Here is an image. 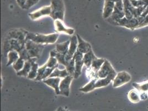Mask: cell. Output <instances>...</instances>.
<instances>
[{
  "label": "cell",
  "mask_w": 148,
  "mask_h": 111,
  "mask_svg": "<svg viewBox=\"0 0 148 111\" xmlns=\"http://www.w3.org/2000/svg\"><path fill=\"white\" fill-rule=\"evenodd\" d=\"M69 74L68 73L66 69H60L58 68H56L54 71L52 72V74L50 76L49 78L51 77H59V78H65L69 76Z\"/></svg>",
  "instance_id": "7402d4cb"
},
{
  "label": "cell",
  "mask_w": 148,
  "mask_h": 111,
  "mask_svg": "<svg viewBox=\"0 0 148 111\" xmlns=\"http://www.w3.org/2000/svg\"><path fill=\"white\" fill-rule=\"evenodd\" d=\"M51 7H43L34 12L31 13L29 16L32 19L36 20L44 16H50L51 15Z\"/></svg>",
  "instance_id": "30bf717a"
},
{
  "label": "cell",
  "mask_w": 148,
  "mask_h": 111,
  "mask_svg": "<svg viewBox=\"0 0 148 111\" xmlns=\"http://www.w3.org/2000/svg\"><path fill=\"white\" fill-rule=\"evenodd\" d=\"M105 60H106L104 58H99L97 57L93 61L91 66V68H92L94 71H95L97 74L98 71L104 63Z\"/></svg>",
  "instance_id": "d4e9b609"
},
{
  "label": "cell",
  "mask_w": 148,
  "mask_h": 111,
  "mask_svg": "<svg viewBox=\"0 0 148 111\" xmlns=\"http://www.w3.org/2000/svg\"><path fill=\"white\" fill-rule=\"evenodd\" d=\"M76 36L78 40V46L77 51L84 55L92 49L90 43L85 41L79 35H77Z\"/></svg>",
  "instance_id": "7c38bea8"
},
{
  "label": "cell",
  "mask_w": 148,
  "mask_h": 111,
  "mask_svg": "<svg viewBox=\"0 0 148 111\" xmlns=\"http://www.w3.org/2000/svg\"><path fill=\"white\" fill-rule=\"evenodd\" d=\"M56 111H66L64 108H63L62 107H59V108H58V109L56 110Z\"/></svg>",
  "instance_id": "e575fe53"
},
{
  "label": "cell",
  "mask_w": 148,
  "mask_h": 111,
  "mask_svg": "<svg viewBox=\"0 0 148 111\" xmlns=\"http://www.w3.org/2000/svg\"><path fill=\"white\" fill-rule=\"evenodd\" d=\"M117 74H116V72L110 74L107 77L104 78H99V80H97L96 82V88H99L108 86L110 83L111 81H113L114 79Z\"/></svg>",
  "instance_id": "5bb4252c"
},
{
  "label": "cell",
  "mask_w": 148,
  "mask_h": 111,
  "mask_svg": "<svg viewBox=\"0 0 148 111\" xmlns=\"http://www.w3.org/2000/svg\"><path fill=\"white\" fill-rule=\"evenodd\" d=\"M73 77L69 75L61 80L59 85L60 94L68 97L70 94V86Z\"/></svg>",
  "instance_id": "52a82bcc"
},
{
  "label": "cell",
  "mask_w": 148,
  "mask_h": 111,
  "mask_svg": "<svg viewBox=\"0 0 148 111\" xmlns=\"http://www.w3.org/2000/svg\"><path fill=\"white\" fill-rule=\"evenodd\" d=\"M131 80V76L128 72L122 71L118 73L113 80V87H119L127 83Z\"/></svg>",
  "instance_id": "5b68a950"
},
{
  "label": "cell",
  "mask_w": 148,
  "mask_h": 111,
  "mask_svg": "<svg viewBox=\"0 0 148 111\" xmlns=\"http://www.w3.org/2000/svg\"><path fill=\"white\" fill-rule=\"evenodd\" d=\"M128 97L130 101L134 103H138L141 100L140 97V94H139V92L137 90L136 91L133 89L130 91L128 94Z\"/></svg>",
  "instance_id": "603a6c76"
},
{
  "label": "cell",
  "mask_w": 148,
  "mask_h": 111,
  "mask_svg": "<svg viewBox=\"0 0 148 111\" xmlns=\"http://www.w3.org/2000/svg\"><path fill=\"white\" fill-rule=\"evenodd\" d=\"M140 97L141 100H145L146 99H148L147 93L141 92V94H140Z\"/></svg>",
  "instance_id": "d6a6232c"
},
{
  "label": "cell",
  "mask_w": 148,
  "mask_h": 111,
  "mask_svg": "<svg viewBox=\"0 0 148 111\" xmlns=\"http://www.w3.org/2000/svg\"><path fill=\"white\" fill-rule=\"evenodd\" d=\"M32 68V61L31 59L25 61V66L23 69L18 72H17V74L19 76L28 77L29 73L31 71Z\"/></svg>",
  "instance_id": "ffe728a7"
},
{
  "label": "cell",
  "mask_w": 148,
  "mask_h": 111,
  "mask_svg": "<svg viewBox=\"0 0 148 111\" xmlns=\"http://www.w3.org/2000/svg\"><path fill=\"white\" fill-rule=\"evenodd\" d=\"M133 86L138 92H148V81L140 83H134L133 84Z\"/></svg>",
  "instance_id": "484cf974"
},
{
  "label": "cell",
  "mask_w": 148,
  "mask_h": 111,
  "mask_svg": "<svg viewBox=\"0 0 148 111\" xmlns=\"http://www.w3.org/2000/svg\"><path fill=\"white\" fill-rule=\"evenodd\" d=\"M25 61L23 59L19 58L18 60L14 62L12 65L13 68L17 72H18L21 71L25 66Z\"/></svg>",
  "instance_id": "83f0119b"
},
{
  "label": "cell",
  "mask_w": 148,
  "mask_h": 111,
  "mask_svg": "<svg viewBox=\"0 0 148 111\" xmlns=\"http://www.w3.org/2000/svg\"><path fill=\"white\" fill-rule=\"evenodd\" d=\"M148 25V14H147L145 16H144V22L142 23L141 25H139L137 28H141L143 27H144L145 26H147Z\"/></svg>",
  "instance_id": "1f68e13d"
},
{
  "label": "cell",
  "mask_w": 148,
  "mask_h": 111,
  "mask_svg": "<svg viewBox=\"0 0 148 111\" xmlns=\"http://www.w3.org/2000/svg\"><path fill=\"white\" fill-rule=\"evenodd\" d=\"M56 30L58 32H64L69 35H72L74 33V30L71 28H67L62 24L61 20L57 19L55 21Z\"/></svg>",
  "instance_id": "9a60e30c"
},
{
  "label": "cell",
  "mask_w": 148,
  "mask_h": 111,
  "mask_svg": "<svg viewBox=\"0 0 148 111\" xmlns=\"http://www.w3.org/2000/svg\"><path fill=\"white\" fill-rule=\"evenodd\" d=\"M19 58L23 59V60H25V61L29 60V59H31L29 56L28 55V53L27 51V49L25 47L23 49H22L19 52Z\"/></svg>",
  "instance_id": "4dcf8cb0"
},
{
  "label": "cell",
  "mask_w": 148,
  "mask_h": 111,
  "mask_svg": "<svg viewBox=\"0 0 148 111\" xmlns=\"http://www.w3.org/2000/svg\"><path fill=\"white\" fill-rule=\"evenodd\" d=\"M25 42L18 39L6 37L3 44V52L5 55L11 51L19 52L25 47Z\"/></svg>",
  "instance_id": "7a4b0ae2"
},
{
  "label": "cell",
  "mask_w": 148,
  "mask_h": 111,
  "mask_svg": "<svg viewBox=\"0 0 148 111\" xmlns=\"http://www.w3.org/2000/svg\"><path fill=\"white\" fill-rule=\"evenodd\" d=\"M97 57L94 55L92 50L91 49L89 52L84 55L83 60L84 62V65L87 67H90L91 66V64L92 61Z\"/></svg>",
  "instance_id": "ac0fdd59"
},
{
  "label": "cell",
  "mask_w": 148,
  "mask_h": 111,
  "mask_svg": "<svg viewBox=\"0 0 148 111\" xmlns=\"http://www.w3.org/2000/svg\"><path fill=\"white\" fill-rule=\"evenodd\" d=\"M58 52L56 51V50H53L50 52V57H56V55L57 54Z\"/></svg>",
  "instance_id": "836d02e7"
},
{
  "label": "cell",
  "mask_w": 148,
  "mask_h": 111,
  "mask_svg": "<svg viewBox=\"0 0 148 111\" xmlns=\"http://www.w3.org/2000/svg\"><path fill=\"white\" fill-rule=\"evenodd\" d=\"M97 79H94L88 82L85 86L80 88V91L84 93H88L94 90L96 88V82Z\"/></svg>",
  "instance_id": "cb8c5ba5"
},
{
  "label": "cell",
  "mask_w": 148,
  "mask_h": 111,
  "mask_svg": "<svg viewBox=\"0 0 148 111\" xmlns=\"http://www.w3.org/2000/svg\"><path fill=\"white\" fill-rule=\"evenodd\" d=\"M70 43L68 53L65 56V59L67 61H70L74 57L77 51L78 46V40L77 36H73L70 38Z\"/></svg>",
  "instance_id": "9c48e42d"
},
{
  "label": "cell",
  "mask_w": 148,
  "mask_h": 111,
  "mask_svg": "<svg viewBox=\"0 0 148 111\" xmlns=\"http://www.w3.org/2000/svg\"><path fill=\"white\" fill-rule=\"evenodd\" d=\"M65 68L66 69L69 75L74 77L75 71V62L74 57L69 61L68 66Z\"/></svg>",
  "instance_id": "4316f807"
},
{
  "label": "cell",
  "mask_w": 148,
  "mask_h": 111,
  "mask_svg": "<svg viewBox=\"0 0 148 111\" xmlns=\"http://www.w3.org/2000/svg\"><path fill=\"white\" fill-rule=\"evenodd\" d=\"M70 43V41L69 40V41H65L63 43L58 44L56 46V51L58 52V53L66 56L69 49Z\"/></svg>",
  "instance_id": "d6986e66"
},
{
  "label": "cell",
  "mask_w": 148,
  "mask_h": 111,
  "mask_svg": "<svg viewBox=\"0 0 148 111\" xmlns=\"http://www.w3.org/2000/svg\"><path fill=\"white\" fill-rule=\"evenodd\" d=\"M73 57L75 58V71L74 78H78L81 74L82 68L84 65V62L83 60L84 54L81 53L78 51H76Z\"/></svg>",
  "instance_id": "8992f818"
},
{
  "label": "cell",
  "mask_w": 148,
  "mask_h": 111,
  "mask_svg": "<svg viewBox=\"0 0 148 111\" xmlns=\"http://www.w3.org/2000/svg\"><path fill=\"white\" fill-rule=\"evenodd\" d=\"M61 82V79L59 77H51L44 80L43 82L48 86L53 88L56 92V94H60L59 85Z\"/></svg>",
  "instance_id": "8fae6325"
},
{
  "label": "cell",
  "mask_w": 148,
  "mask_h": 111,
  "mask_svg": "<svg viewBox=\"0 0 148 111\" xmlns=\"http://www.w3.org/2000/svg\"><path fill=\"white\" fill-rule=\"evenodd\" d=\"M25 47L31 58H38L40 57L42 53V52L44 49V45L36 43L30 40H27Z\"/></svg>",
  "instance_id": "277c9868"
},
{
  "label": "cell",
  "mask_w": 148,
  "mask_h": 111,
  "mask_svg": "<svg viewBox=\"0 0 148 111\" xmlns=\"http://www.w3.org/2000/svg\"><path fill=\"white\" fill-rule=\"evenodd\" d=\"M59 37L58 33H53L50 35H42L39 33L28 32L27 40H30L33 42L41 44H53L56 42Z\"/></svg>",
  "instance_id": "6da1fadb"
},
{
  "label": "cell",
  "mask_w": 148,
  "mask_h": 111,
  "mask_svg": "<svg viewBox=\"0 0 148 111\" xmlns=\"http://www.w3.org/2000/svg\"><path fill=\"white\" fill-rule=\"evenodd\" d=\"M139 25V21H138V19L136 17H133L130 19H129L128 25H127L126 28L132 29V30L137 29Z\"/></svg>",
  "instance_id": "f1b7e54d"
},
{
  "label": "cell",
  "mask_w": 148,
  "mask_h": 111,
  "mask_svg": "<svg viewBox=\"0 0 148 111\" xmlns=\"http://www.w3.org/2000/svg\"><path fill=\"white\" fill-rule=\"evenodd\" d=\"M114 73H116V71L112 66L110 62L106 60L97 74L99 78H104L110 74Z\"/></svg>",
  "instance_id": "ba28073f"
},
{
  "label": "cell",
  "mask_w": 148,
  "mask_h": 111,
  "mask_svg": "<svg viewBox=\"0 0 148 111\" xmlns=\"http://www.w3.org/2000/svg\"><path fill=\"white\" fill-rule=\"evenodd\" d=\"M39 0H16L18 5L24 10H28L39 2Z\"/></svg>",
  "instance_id": "e0dca14e"
},
{
  "label": "cell",
  "mask_w": 148,
  "mask_h": 111,
  "mask_svg": "<svg viewBox=\"0 0 148 111\" xmlns=\"http://www.w3.org/2000/svg\"><path fill=\"white\" fill-rule=\"evenodd\" d=\"M115 6V2L110 0H105V6L103 9V17L105 19H108L111 17L113 12Z\"/></svg>",
  "instance_id": "4fadbf2b"
},
{
  "label": "cell",
  "mask_w": 148,
  "mask_h": 111,
  "mask_svg": "<svg viewBox=\"0 0 148 111\" xmlns=\"http://www.w3.org/2000/svg\"></svg>",
  "instance_id": "d590c367"
},
{
  "label": "cell",
  "mask_w": 148,
  "mask_h": 111,
  "mask_svg": "<svg viewBox=\"0 0 148 111\" xmlns=\"http://www.w3.org/2000/svg\"><path fill=\"white\" fill-rule=\"evenodd\" d=\"M37 60V58H31V61H32V68H31L30 72L29 73V74L27 77V78L29 79L33 80V79H36L37 77L38 71L39 69L38 63H36Z\"/></svg>",
  "instance_id": "2e32d148"
},
{
  "label": "cell",
  "mask_w": 148,
  "mask_h": 111,
  "mask_svg": "<svg viewBox=\"0 0 148 111\" xmlns=\"http://www.w3.org/2000/svg\"><path fill=\"white\" fill-rule=\"evenodd\" d=\"M51 16L55 21L59 19L63 21L64 19L65 7L62 0H51Z\"/></svg>",
  "instance_id": "3957f363"
},
{
  "label": "cell",
  "mask_w": 148,
  "mask_h": 111,
  "mask_svg": "<svg viewBox=\"0 0 148 111\" xmlns=\"http://www.w3.org/2000/svg\"><path fill=\"white\" fill-rule=\"evenodd\" d=\"M56 58L57 59L59 64L62 65L65 67L67 66L69 64V61H67L65 59V56L64 55H62L60 53H57L56 55Z\"/></svg>",
  "instance_id": "f546056e"
},
{
  "label": "cell",
  "mask_w": 148,
  "mask_h": 111,
  "mask_svg": "<svg viewBox=\"0 0 148 111\" xmlns=\"http://www.w3.org/2000/svg\"><path fill=\"white\" fill-rule=\"evenodd\" d=\"M7 56L8 57V62L7 63V66L13 65L14 62L17 61L19 58V53L16 51H10L7 53Z\"/></svg>",
  "instance_id": "44dd1931"
}]
</instances>
